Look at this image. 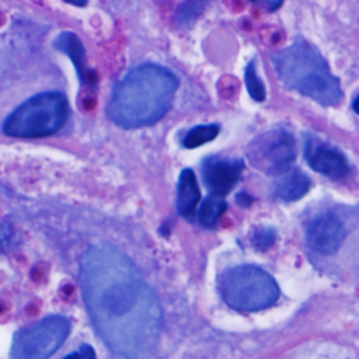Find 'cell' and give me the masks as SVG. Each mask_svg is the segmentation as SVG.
I'll return each instance as SVG.
<instances>
[{
  "label": "cell",
  "mask_w": 359,
  "mask_h": 359,
  "mask_svg": "<svg viewBox=\"0 0 359 359\" xmlns=\"http://www.w3.org/2000/svg\"><path fill=\"white\" fill-rule=\"evenodd\" d=\"M84 306L114 355L146 358L160 341L163 310L137 266L108 244L91 245L80 262Z\"/></svg>",
  "instance_id": "cell-1"
},
{
  "label": "cell",
  "mask_w": 359,
  "mask_h": 359,
  "mask_svg": "<svg viewBox=\"0 0 359 359\" xmlns=\"http://www.w3.org/2000/svg\"><path fill=\"white\" fill-rule=\"evenodd\" d=\"M177 88L178 79L167 67L140 65L115 86L107 115L114 123L128 129L153 125L172 107Z\"/></svg>",
  "instance_id": "cell-2"
},
{
  "label": "cell",
  "mask_w": 359,
  "mask_h": 359,
  "mask_svg": "<svg viewBox=\"0 0 359 359\" xmlns=\"http://www.w3.org/2000/svg\"><path fill=\"white\" fill-rule=\"evenodd\" d=\"M271 63L287 88L327 107L342 101L344 93L338 77L332 74L320 50L304 38L296 36L292 45L273 52Z\"/></svg>",
  "instance_id": "cell-3"
},
{
  "label": "cell",
  "mask_w": 359,
  "mask_h": 359,
  "mask_svg": "<svg viewBox=\"0 0 359 359\" xmlns=\"http://www.w3.org/2000/svg\"><path fill=\"white\" fill-rule=\"evenodd\" d=\"M67 116V98L59 91H43L18 105L4 119L3 132L14 137H43L56 133Z\"/></svg>",
  "instance_id": "cell-4"
},
{
  "label": "cell",
  "mask_w": 359,
  "mask_h": 359,
  "mask_svg": "<svg viewBox=\"0 0 359 359\" xmlns=\"http://www.w3.org/2000/svg\"><path fill=\"white\" fill-rule=\"evenodd\" d=\"M224 303L237 311H258L272 306L280 294L276 280L255 265H238L219 278Z\"/></svg>",
  "instance_id": "cell-5"
},
{
  "label": "cell",
  "mask_w": 359,
  "mask_h": 359,
  "mask_svg": "<svg viewBox=\"0 0 359 359\" xmlns=\"http://www.w3.org/2000/svg\"><path fill=\"white\" fill-rule=\"evenodd\" d=\"M70 334L65 316H48L15 332L10 356L18 359H45L52 356Z\"/></svg>",
  "instance_id": "cell-6"
},
{
  "label": "cell",
  "mask_w": 359,
  "mask_h": 359,
  "mask_svg": "<svg viewBox=\"0 0 359 359\" xmlns=\"http://www.w3.org/2000/svg\"><path fill=\"white\" fill-rule=\"evenodd\" d=\"M250 164L268 175H282L296 160V142L285 128H272L257 135L247 146Z\"/></svg>",
  "instance_id": "cell-7"
},
{
  "label": "cell",
  "mask_w": 359,
  "mask_h": 359,
  "mask_svg": "<svg viewBox=\"0 0 359 359\" xmlns=\"http://www.w3.org/2000/svg\"><path fill=\"white\" fill-rule=\"evenodd\" d=\"M345 237V226L337 216L331 213L316 216L306 229L307 245L320 255H331L337 252Z\"/></svg>",
  "instance_id": "cell-8"
},
{
  "label": "cell",
  "mask_w": 359,
  "mask_h": 359,
  "mask_svg": "<svg viewBox=\"0 0 359 359\" xmlns=\"http://www.w3.org/2000/svg\"><path fill=\"white\" fill-rule=\"evenodd\" d=\"M304 157L307 164L317 172L338 180L349 172L345 156L334 146L317 136H309L304 143Z\"/></svg>",
  "instance_id": "cell-9"
},
{
  "label": "cell",
  "mask_w": 359,
  "mask_h": 359,
  "mask_svg": "<svg viewBox=\"0 0 359 359\" xmlns=\"http://www.w3.org/2000/svg\"><path fill=\"white\" fill-rule=\"evenodd\" d=\"M244 163L241 158H226L219 156L208 157L202 164V175L208 189L224 196L238 182Z\"/></svg>",
  "instance_id": "cell-10"
},
{
  "label": "cell",
  "mask_w": 359,
  "mask_h": 359,
  "mask_svg": "<svg viewBox=\"0 0 359 359\" xmlns=\"http://www.w3.org/2000/svg\"><path fill=\"white\" fill-rule=\"evenodd\" d=\"M53 46L66 53L76 66V70L84 84H93L95 81L94 72L88 67L86 60V52L81 41L74 32L63 31L53 41Z\"/></svg>",
  "instance_id": "cell-11"
},
{
  "label": "cell",
  "mask_w": 359,
  "mask_h": 359,
  "mask_svg": "<svg viewBox=\"0 0 359 359\" xmlns=\"http://www.w3.org/2000/svg\"><path fill=\"white\" fill-rule=\"evenodd\" d=\"M201 192L198 188L196 177L191 168H185L180 174L177 187V210L178 213L191 220L195 216L196 205L199 202Z\"/></svg>",
  "instance_id": "cell-12"
},
{
  "label": "cell",
  "mask_w": 359,
  "mask_h": 359,
  "mask_svg": "<svg viewBox=\"0 0 359 359\" xmlns=\"http://www.w3.org/2000/svg\"><path fill=\"white\" fill-rule=\"evenodd\" d=\"M311 187L310 178L299 168H290L282 174V178L273 188V195L283 202H294L303 198Z\"/></svg>",
  "instance_id": "cell-13"
},
{
  "label": "cell",
  "mask_w": 359,
  "mask_h": 359,
  "mask_svg": "<svg viewBox=\"0 0 359 359\" xmlns=\"http://www.w3.org/2000/svg\"><path fill=\"white\" fill-rule=\"evenodd\" d=\"M226 208H227V203L224 202V199L220 195L212 194L202 202L199 208V212H198L199 223L203 227H213L220 219V216L224 213Z\"/></svg>",
  "instance_id": "cell-14"
},
{
  "label": "cell",
  "mask_w": 359,
  "mask_h": 359,
  "mask_svg": "<svg viewBox=\"0 0 359 359\" xmlns=\"http://www.w3.org/2000/svg\"><path fill=\"white\" fill-rule=\"evenodd\" d=\"M219 125L216 123H209V125H198L192 128L184 137L182 144L187 149H195L199 147L210 140H213L219 135Z\"/></svg>",
  "instance_id": "cell-15"
},
{
  "label": "cell",
  "mask_w": 359,
  "mask_h": 359,
  "mask_svg": "<svg viewBox=\"0 0 359 359\" xmlns=\"http://www.w3.org/2000/svg\"><path fill=\"white\" fill-rule=\"evenodd\" d=\"M209 0H184L175 13V21L180 25L194 22L208 7Z\"/></svg>",
  "instance_id": "cell-16"
},
{
  "label": "cell",
  "mask_w": 359,
  "mask_h": 359,
  "mask_svg": "<svg viewBox=\"0 0 359 359\" xmlns=\"http://www.w3.org/2000/svg\"><path fill=\"white\" fill-rule=\"evenodd\" d=\"M244 81H245V87L247 91L250 94V97L258 102H262L266 98V90L265 86L262 83V80L259 79V76L257 74L255 70V60H250L245 66L244 70Z\"/></svg>",
  "instance_id": "cell-17"
},
{
  "label": "cell",
  "mask_w": 359,
  "mask_h": 359,
  "mask_svg": "<svg viewBox=\"0 0 359 359\" xmlns=\"http://www.w3.org/2000/svg\"><path fill=\"white\" fill-rule=\"evenodd\" d=\"M276 240V231L273 227L259 226L251 234V244L258 251H266L273 245Z\"/></svg>",
  "instance_id": "cell-18"
},
{
  "label": "cell",
  "mask_w": 359,
  "mask_h": 359,
  "mask_svg": "<svg viewBox=\"0 0 359 359\" xmlns=\"http://www.w3.org/2000/svg\"><path fill=\"white\" fill-rule=\"evenodd\" d=\"M259 36L266 46H282L286 41L285 31L279 25H275V24L264 25L259 29Z\"/></svg>",
  "instance_id": "cell-19"
},
{
  "label": "cell",
  "mask_w": 359,
  "mask_h": 359,
  "mask_svg": "<svg viewBox=\"0 0 359 359\" xmlns=\"http://www.w3.org/2000/svg\"><path fill=\"white\" fill-rule=\"evenodd\" d=\"M252 1L266 11H276L283 4V0H252Z\"/></svg>",
  "instance_id": "cell-20"
},
{
  "label": "cell",
  "mask_w": 359,
  "mask_h": 359,
  "mask_svg": "<svg viewBox=\"0 0 359 359\" xmlns=\"http://www.w3.org/2000/svg\"><path fill=\"white\" fill-rule=\"evenodd\" d=\"M237 203L241 206H250L252 203V198L245 192H240L237 195Z\"/></svg>",
  "instance_id": "cell-21"
},
{
  "label": "cell",
  "mask_w": 359,
  "mask_h": 359,
  "mask_svg": "<svg viewBox=\"0 0 359 359\" xmlns=\"http://www.w3.org/2000/svg\"><path fill=\"white\" fill-rule=\"evenodd\" d=\"M72 6H77V7H83L87 4V0H63Z\"/></svg>",
  "instance_id": "cell-22"
},
{
  "label": "cell",
  "mask_w": 359,
  "mask_h": 359,
  "mask_svg": "<svg viewBox=\"0 0 359 359\" xmlns=\"http://www.w3.org/2000/svg\"><path fill=\"white\" fill-rule=\"evenodd\" d=\"M352 108H353V111L359 115V95L353 100V102H352Z\"/></svg>",
  "instance_id": "cell-23"
}]
</instances>
